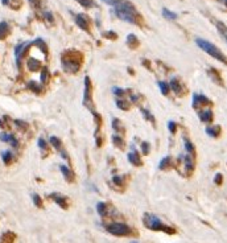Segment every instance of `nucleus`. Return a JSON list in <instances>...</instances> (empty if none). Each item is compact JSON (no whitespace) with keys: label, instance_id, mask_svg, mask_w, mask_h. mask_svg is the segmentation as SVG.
Wrapping results in <instances>:
<instances>
[{"label":"nucleus","instance_id":"obj_1","mask_svg":"<svg viewBox=\"0 0 227 243\" xmlns=\"http://www.w3.org/2000/svg\"><path fill=\"white\" fill-rule=\"evenodd\" d=\"M106 4L112 7L114 13L120 20L130 23V24H139L140 15L136 11L135 5L127 0H103Z\"/></svg>","mask_w":227,"mask_h":243},{"label":"nucleus","instance_id":"obj_2","mask_svg":"<svg viewBox=\"0 0 227 243\" xmlns=\"http://www.w3.org/2000/svg\"><path fill=\"white\" fill-rule=\"evenodd\" d=\"M61 63L65 72L67 73H77L82 63V54L75 50H67L62 54Z\"/></svg>","mask_w":227,"mask_h":243},{"label":"nucleus","instance_id":"obj_3","mask_svg":"<svg viewBox=\"0 0 227 243\" xmlns=\"http://www.w3.org/2000/svg\"><path fill=\"white\" fill-rule=\"evenodd\" d=\"M143 222H144V225H145V227H147V229H149V230L165 231V233H168V234L176 233V230H174V229L169 227V226H165V225L162 223V222L160 221V219L157 218L156 215L149 214V213H145V214H144Z\"/></svg>","mask_w":227,"mask_h":243},{"label":"nucleus","instance_id":"obj_4","mask_svg":"<svg viewBox=\"0 0 227 243\" xmlns=\"http://www.w3.org/2000/svg\"><path fill=\"white\" fill-rule=\"evenodd\" d=\"M196 44L198 45L203 52H206V53L210 54V56L214 57V58L219 59L222 63H226V57H224V54L222 53L221 50L218 49L214 44H211V42L203 40V38H196Z\"/></svg>","mask_w":227,"mask_h":243},{"label":"nucleus","instance_id":"obj_5","mask_svg":"<svg viewBox=\"0 0 227 243\" xmlns=\"http://www.w3.org/2000/svg\"><path fill=\"white\" fill-rule=\"evenodd\" d=\"M107 231L115 237H127L132 234V229L127 226L125 223H120V222H115L107 226Z\"/></svg>","mask_w":227,"mask_h":243},{"label":"nucleus","instance_id":"obj_6","mask_svg":"<svg viewBox=\"0 0 227 243\" xmlns=\"http://www.w3.org/2000/svg\"><path fill=\"white\" fill-rule=\"evenodd\" d=\"M49 198H52L58 206H61L62 209H67V197L62 196L58 193H52L49 194Z\"/></svg>","mask_w":227,"mask_h":243},{"label":"nucleus","instance_id":"obj_7","mask_svg":"<svg viewBox=\"0 0 227 243\" xmlns=\"http://www.w3.org/2000/svg\"><path fill=\"white\" fill-rule=\"evenodd\" d=\"M31 44L32 42H20V44L15 48V58H16V63H17L19 68H20V58H21V54L24 53V50L27 49Z\"/></svg>","mask_w":227,"mask_h":243},{"label":"nucleus","instance_id":"obj_8","mask_svg":"<svg viewBox=\"0 0 227 243\" xmlns=\"http://www.w3.org/2000/svg\"><path fill=\"white\" fill-rule=\"evenodd\" d=\"M75 23L83 31H89V20H87V16L83 13H79V15L75 16Z\"/></svg>","mask_w":227,"mask_h":243},{"label":"nucleus","instance_id":"obj_9","mask_svg":"<svg viewBox=\"0 0 227 243\" xmlns=\"http://www.w3.org/2000/svg\"><path fill=\"white\" fill-rule=\"evenodd\" d=\"M50 144H52V145H53L57 151H59V152H61V156H62L63 159L69 160V156L66 155V152L62 149V145H61V140H59L58 137H56V136H50Z\"/></svg>","mask_w":227,"mask_h":243},{"label":"nucleus","instance_id":"obj_10","mask_svg":"<svg viewBox=\"0 0 227 243\" xmlns=\"http://www.w3.org/2000/svg\"><path fill=\"white\" fill-rule=\"evenodd\" d=\"M128 161L132 164V165H136V167H140L141 165V160H140V155L136 152L134 147H132V151L128 153Z\"/></svg>","mask_w":227,"mask_h":243},{"label":"nucleus","instance_id":"obj_11","mask_svg":"<svg viewBox=\"0 0 227 243\" xmlns=\"http://www.w3.org/2000/svg\"><path fill=\"white\" fill-rule=\"evenodd\" d=\"M180 160L184 161V165H185V169H187L189 173H192L194 169V162H193V159H192V156L190 155H181L180 156Z\"/></svg>","mask_w":227,"mask_h":243},{"label":"nucleus","instance_id":"obj_12","mask_svg":"<svg viewBox=\"0 0 227 243\" xmlns=\"http://www.w3.org/2000/svg\"><path fill=\"white\" fill-rule=\"evenodd\" d=\"M211 103L209 98H206L202 94H193V107H198V104H207Z\"/></svg>","mask_w":227,"mask_h":243},{"label":"nucleus","instance_id":"obj_13","mask_svg":"<svg viewBox=\"0 0 227 243\" xmlns=\"http://www.w3.org/2000/svg\"><path fill=\"white\" fill-rule=\"evenodd\" d=\"M0 140L10 143L11 145L15 147V148L19 147V141H17V139H16L13 135H11V134H0Z\"/></svg>","mask_w":227,"mask_h":243},{"label":"nucleus","instance_id":"obj_14","mask_svg":"<svg viewBox=\"0 0 227 243\" xmlns=\"http://www.w3.org/2000/svg\"><path fill=\"white\" fill-rule=\"evenodd\" d=\"M169 89H172V90L174 91V93L177 94V95H182V86H181L180 81L178 79H176V78H173L170 81V83H169Z\"/></svg>","mask_w":227,"mask_h":243},{"label":"nucleus","instance_id":"obj_15","mask_svg":"<svg viewBox=\"0 0 227 243\" xmlns=\"http://www.w3.org/2000/svg\"><path fill=\"white\" fill-rule=\"evenodd\" d=\"M199 119L203 122V123H211L213 122V112L210 110H206V111H199L198 112Z\"/></svg>","mask_w":227,"mask_h":243},{"label":"nucleus","instance_id":"obj_16","mask_svg":"<svg viewBox=\"0 0 227 243\" xmlns=\"http://www.w3.org/2000/svg\"><path fill=\"white\" fill-rule=\"evenodd\" d=\"M59 169H61V172H62V175H63V177H65L66 181H70V182H72V181L74 180V173H73L66 165H61Z\"/></svg>","mask_w":227,"mask_h":243},{"label":"nucleus","instance_id":"obj_17","mask_svg":"<svg viewBox=\"0 0 227 243\" xmlns=\"http://www.w3.org/2000/svg\"><path fill=\"white\" fill-rule=\"evenodd\" d=\"M97 212H98V214H99L102 218H104V217H107L108 208H107V205L104 202H98L97 203Z\"/></svg>","mask_w":227,"mask_h":243},{"label":"nucleus","instance_id":"obj_18","mask_svg":"<svg viewBox=\"0 0 227 243\" xmlns=\"http://www.w3.org/2000/svg\"><path fill=\"white\" fill-rule=\"evenodd\" d=\"M139 40H137V37L135 36V34H128L127 36V45L130 48H132V49H136L137 46H139Z\"/></svg>","mask_w":227,"mask_h":243},{"label":"nucleus","instance_id":"obj_19","mask_svg":"<svg viewBox=\"0 0 227 243\" xmlns=\"http://www.w3.org/2000/svg\"><path fill=\"white\" fill-rule=\"evenodd\" d=\"M8 33H10V27H8V23L1 21V23H0V40L5 38Z\"/></svg>","mask_w":227,"mask_h":243},{"label":"nucleus","instance_id":"obj_20","mask_svg":"<svg viewBox=\"0 0 227 243\" xmlns=\"http://www.w3.org/2000/svg\"><path fill=\"white\" fill-rule=\"evenodd\" d=\"M206 134L207 135H210L211 137H217V136H219V132H221V127H206Z\"/></svg>","mask_w":227,"mask_h":243},{"label":"nucleus","instance_id":"obj_21","mask_svg":"<svg viewBox=\"0 0 227 243\" xmlns=\"http://www.w3.org/2000/svg\"><path fill=\"white\" fill-rule=\"evenodd\" d=\"M162 16H164L165 19H168V20H176L177 19V13L176 12H172V11H169L168 8H162Z\"/></svg>","mask_w":227,"mask_h":243},{"label":"nucleus","instance_id":"obj_22","mask_svg":"<svg viewBox=\"0 0 227 243\" xmlns=\"http://www.w3.org/2000/svg\"><path fill=\"white\" fill-rule=\"evenodd\" d=\"M172 161H173V160H172L170 156H165L164 159H162L161 161H160L159 169H166L169 165H172Z\"/></svg>","mask_w":227,"mask_h":243},{"label":"nucleus","instance_id":"obj_23","mask_svg":"<svg viewBox=\"0 0 227 243\" xmlns=\"http://www.w3.org/2000/svg\"><path fill=\"white\" fill-rule=\"evenodd\" d=\"M209 75L214 79V82H218V83L221 85V86H223V82H222V78L221 75L217 73V70H214V69H209Z\"/></svg>","mask_w":227,"mask_h":243},{"label":"nucleus","instance_id":"obj_24","mask_svg":"<svg viewBox=\"0 0 227 243\" xmlns=\"http://www.w3.org/2000/svg\"><path fill=\"white\" fill-rule=\"evenodd\" d=\"M33 44H36V45H37V46L40 48V49H41V52H42L44 54H46V53H48V50H46V49H48V46H46V44H45V41H44L42 38H37V40H34V42H33Z\"/></svg>","mask_w":227,"mask_h":243},{"label":"nucleus","instance_id":"obj_25","mask_svg":"<svg viewBox=\"0 0 227 243\" xmlns=\"http://www.w3.org/2000/svg\"><path fill=\"white\" fill-rule=\"evenodd\" d=\"M217 29L219 31V33H221L222 38H223V40H226L227 33H226V25H224V23H222V21H217Z\"/></svg>","mask_w":227,"mask_h":243},{"label":"nucleus","instance_id":"obj_26","mask_svg":"<svg viewBox=\"0 0 227 243\" xmlns=\"http://www.w3.org/2000/svg\"><path fill=\"white\" fill-rule=\"evenodd\" d=\"M28 68H29V70H32V72H36V70L40 68V62H38L37 59H34V58H29Z\"/></svg>","mask_w":227,"mask_h":243},{"label":"nucleus","instance_id":"obj_27","mask_svg":"<svg viewBox=\"0 0 227 243\" xmlns=\"http://www.w3.org/2000/svg\"><path fill=\"white\" fill-rule=\"evenodd\" d=\"M27 87L31 89V90L33 91V93H41V87H40V86H38V85L34 81H29L28 85H27Z\"/></svg>","mask_w":227,"mask_h":243},{"label":"nucleus","instance_id":"obj_28","mask_svg":"<svg viewBox=\"0 0 227 243\" xmlns=\"http://www.w3.org/2000/svg\"><path fill=\"white\" fill-rule=\"evenodd\" d=\"M159 87H160V90H161V94H164V95H168L169 90H170V89H169V85L162 81H159Z\"/></svg>","mask_w":227,"mask_h":243},{"label":"nucleus","instance_id":"obj_29","mask_svg":"<svg viewBox=\"0 0 227 243\" xmlns=\"http://www.w3.org/2000/svg\"><path fill=\"white\" fill-rule=\"evenodd\" d=\"M12 157H13V155L11 152H3L1 153V159H3V161H4V164H10L11 162V160H12Z\"/></svg>","mask_w":227,"mask_h":243},{"label":"nucleus","instance_id":"obj_30","mask_svg":"<svg viewBox=\"0 0 227 243\" xmlns=\"http://www.w3.org/2000/svg\"><path fill=\"white\" fill-rule=\"evenodd\" d=\"M184 144H185V149H186L189 153H192V155H193V153H194V147H193V144L189 141V139L184 137Z\"/></svg>","mask_w":227,"mask_h":243},{"label":"nucleus","instance_id":"obj_31","mask_svg":"<svg viewBox=\"0 0 227 243\" xmlns=\"http://www.w3.org/2000/svg\"><path fill=\"white\" fill-rule=\"evenodd\" d=\"M141 114H143V115H144V118H145L147 120H151V122H152V123H155V122H156V120H155V116H153L152 114H151V112L148 111V110H145V109H141Z\"/></svg>","mask_w":227,"mask_h":243},{"label":"nucleus","instance_id":"obj_32","mask_svg":"<svg viewBox=\"0 0 227 243\" xmlns=\"http://www.w3.org/2000/svg\"><path fill=\"white\" fill-rule=\"evenodd\" d=\"M116 106H118L119 109H121V110H128V109H130V104H128L125 100H123V99H116Z\"/></svg>","mask_w":227,"mask_h":243},{"label":"nucleus","instance_id":"obj_33","mask_svg":"<svg viewBox=\"0 0 227 243\" xmlns=\"http://www.w3.org/2000/svg\"><path fill=\"white\" fill-rule=\"evenodd\" d=\"M112 141L115 143V145L118 147V148H123V144H124V141L121 140V137H119L118 135H114V136H112Z\"/></svg>","mask_w":227,"mask_h":243},{"label":"nucleus","instance_id":"obj_34","mask_svg":"<svg viewBox=\"0 0 227 243\" xmlns=\"http://www.w3.org/2000/svg\"><path fill=\"white\" fill-rule=\"evenodd\" d=\"M75 1H78V3L81 4L82 7H85V8L94 7V1H93V0H75Z\"/></svg>","mask_w":227,"mask_h":243},{"label":"nucleus","instance_id":"obj_35","mask_svg":"<svg viewBox=\"0 0 227 243\" xmlns=\"http://www.w3.org/2000/svg\"><path fill=\"white\" fill-rule=\"evenodd\" d=\"M32 199H33V203L36 206H38V208L42 206V201H41V198H40L38 194H33V196H32Z\"/></svg>","mask_w":227,"mask_h":243},{"label":"nucleus","instance_id":"obj_36","mask_svg":"<svg viewBox=\"0 0 227 243\" xmlns=\"http://www.w3.org/2000/svg\"><path fill=\"white\" fill-rule=\"evenodd\" d=\"M141 151H143L144 155H148L149 153V143H147V141L141 143Z\"/></svg>","mask_w":227,"mask_h":243},{"label":"nucleus","instance_id":"obj_37","mask_svg":"<svg viewBox=\"0 0 227 243\" xmlns=\"http://www.w3.org/2000/svg\"><path fill=\"white\" fill-rule=\"evenodd\" d=\"M168 128H169V131H170L172 134H174L176 130H177V124H176L173 120H170V122H168Z\"/></svg>","mask_w":227,"mask_h":243},{"label":"nucleus","instance_id":"obj_38","mask_svg":"<svg viewBox=\"0 0 227 243\" xmlns=\"http://www.w3.org/2000/svg\"><path fill=\"white\" fill-rule=\"evenodd\" d=\"M112 181H114V184L118 185V186H121V185H123V178H121L120 176H114V177H112Z\"/></svg>","mask_w":227,"mask_h":243},{"label":"nucleus","instance_id":"obj_39","mask_svg":"<svg viewBox=\"0 0 227 243\" xmlns=\"http://www.w3.org/2000/svg\"><path fill=\"white\" fill-rule=\"evenodd\" d=\"M120 122H119V119H114V123H112V127H114V130H115L116 132L120 131Z\"/></svg>","mask_w":227,"mask_h":243},{"label":"nucleus","instance_id":"obj_40","mask_svg":"<svg viewBox=\"0 0 227 243\" xmlns=\"http://www.w3.org/2000/svg\"><path fill=\"white\" fill-rule=\"evenodd\" d=\"M46 77H48V69L44 68L42 72H41V82H42V83H45V82H46Z\"/></svg>","mask_w":227,"mask_h":243},{"label":"nucleus","instance_id":"obj_41","mask_svg":"<svg viewBox=\"0 0 227 243\" xmlns=\"http://www.w3.org/2000/svg\"><path fill=\"white\" fill-rule=\"evenodd\" d=\"M15 124L19 128H21V130H25V128L28 127V124H27L25 122H21V120H15Z\"/></svg>","mask_w":227,"mask_h":243},{"label":"nucleus","instance_id":"obj_42","mask_svg":"<svg viewBox=\"0 0 227 243\" xmlns=\"http://www.w3.org/2000/svg\"><path fill=\"white\" fill-rule=\"evenodd\" d=\"M112 91H114L115 95H124V94H125V91L123 90V89H120V87H112Z\"/></svg>","mask_w":227,"mask_h":243},{"label":"nucleus","instance_id":"obj_43","mask_svg":"<svg viewBox=\"0 0 227 243\" xmlns=\"http://www.w3.org/2000/svg\"><path fill=\"white\" fill-rule=\"evenodd\" d=\"M103 36L104 37H107V38H112V40H115L118 36H116V33H114V32H104L103 33Z\"/></svg>","mask_w":227,"mask_h":243},{"label":"nucleus","instance_id":"obj_44","mask_svg":"<svg viewBox=\"0 0 227 243\" xmlns=\"http://www.w3.org/2000/svg\"><path fill=\"white\" fill-rule=\"evenodd\" d=\"M38 147H40V148H41L42 151L46 149V141L44 140L42 137H40V139H38Z\"/></svg>","mask_w":227,"mask_h":243},{"label":"nucleus","instance_id":"obj_45","mask_svg":"<svg viewBox=\"0 0 227 243\" xmlns=\"http://www.w3.org/2000/svg\"><path fill=\"white\" fill-rule=\"evenodd\" d=\"M214 182H215L217 185H221V184H222V175H221V173H218V175L215 176Z\"/></svg>","mask_w":227,"mask_h":243},{"label":"nucleus","instance_id":"obj_46","mask_svg":"<svg viewBox=\"0 0 227 243\" xmlns=\"http://www.w3.org/2000/svg\"><path fill=\"white\" fill-rule=\"evenodd\" d=\"M44 16H45V19L49 20L50 23L53 21V16H52V13H50V12H44Z\"/></svg>","mask_w":227,"mask_h":243},{"label":"nucleus","instance_id":"obj_47","mask_svg":"<svg viewBox=\"0 0 227 243\" xmlns=\"http://www.w3.org/2000/svg\"><path fill=\"white\" fill-rule=\"evenodd\" d=\"M28 1H29V3H31L33 7H38V5H40V1H41V0H28Z\"/></svg>","mask_w":227,"mask_h":243},{"label":"nucleus","instance_id":"obj_48","mask_svg":"<svg viewBox=\"0 0 227 243\" xmlns=\"http://www.w3.org/2000/svg\"><path fill=\"white\" fill-rule=\"evenodd\" d=\"M139 98H140V95H134V94H131V100H132V102H136Z\"/></svg>","mask_w":227,"mask_h":243},{"label":"nucleus","instance_id":"obj_49","mask_svg":"<svg viewBox=\"0 0 227 243\" xmlns=\"http://www.w3.org/2000/svg\"><path fill=\"white\" fill-rule=\"evenodd\" d=\"M141 63H144V65H145V66H147V68H148V69H151V68H149V63H148V61H145V59H143V62H141Z\"/></svg>","mask_w":227,"mask_h":243},{"label":"nucleus","instance_id":"obj_50","mask_svg":"<svg viewBox=\"0 0 227 243\" xmlns=\"http://www.w3.org/2000/svg\"><path fill=\"white\" fill-rule=\"evenodd\" d=\"M1 3H3L4 5H7V4L10 3V0H1Z\"/></svg>","mask_w":227,"mask_h":243},{"label":"nucleus","instance_id":"obj_51","mask_svg":"<svg viewBox=\"0 0 227 243\" xmlns=\"http://www.w3.org/2000/svg\"><path fill=\"white\" fill-rule=\"evenodd\" d=\"M221 1H222V3H223V4H224V3H226V0H221Z\"/></svg>","mask_w":227,"mask_h":243}]
</instances>
